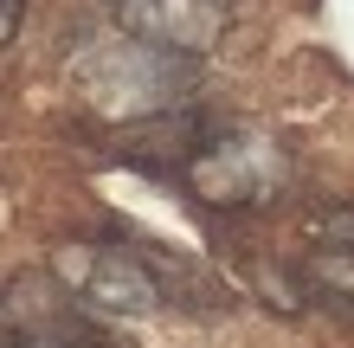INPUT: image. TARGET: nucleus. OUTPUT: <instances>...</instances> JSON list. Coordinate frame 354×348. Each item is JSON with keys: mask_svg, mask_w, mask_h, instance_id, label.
I'll return each mask as SVG.
<instances>
[{"mask_svg": "<svg viewBox=\"0 0 354 348\" xmlns=\"http://www.w3.org/2000/svg\"><path fill=\"white\" fill-rule=\"evenodd\" d=\"M187 168H194L200 194L219 200V207H258L264 200V149L258 142H213L206 136L187 155Z\"/></svg>", "mask_w": 354, "mask_h": 348, "instance_id": "obj_4", "label": "nucleus"}, {"mask_svg": "<svg viewBox=\"0 0 354 348\" xmlns=\"http://www.w3.org/2000/svg\"><path fill=\"white\" fill-rule=\"evenodd\" d=\"M19 19H26V0H0V46L19 39Z\"/></svg>", "mask_w": 354, "mask_h": 348, "instance_id": "obj_6", "label": "nucleus"}, {"mask_svg": "<svg viewBox=\"0 0 354 348\" xmlns=\"http://www.w3.org/2000/svg\"><path fill=\"white\" fill-rule=\"evenodd\" d=\"M116 26L136 46L200 58L232 33V0H116Z\"/></svg>", "mask_w": 354, "mask_h": 348, "instance_id": "obj_2", "label": "nucleus"}, {"mask_svg": "<svg viewBox=\"0 0 354 348\" xmlns=\"http://www.w3.org/2000/svg\"><path fill=\"white\" fill-rule=\"evenodd\" d=\"M7 348H129L116 329H103L97 316H84L77 303L65 297V284L46 277V271H26L13 277L7 291Z\"/></svg>", "mask_w": 354, "mask_h": 348, "instance_id": "obj_1", "label": "nucleus"}, {"mask_svg": "<svg viewBox=\"0 0 354 348\" xmlns=\"http://www.w3.org/2000/svg\"><path fill=\"white\" fill-rule=\"evenodd\" d=\"M297 291H303V303H322V310H335V316H354V245L322 239L316 252H303Z\"/></svg>", "mask_w": 354, "mask_h": 348, "instance_id": "obj_5", "label": "nucleus"}, {"mask_svg": "<svg viewBox=\"0 0 354 348\" xmlns=\"http://www.w3.org/2000/svg\"><path fill=\"white\" fill-rule=\"evenodd\" d=\"M65 277L84 291L91 310L103 316H149L161 310V284L142 264V252H110V245H71Z\"/></svg>", "mask_w": 354, "mask_h": 348, "instance_id": "obj_3", "label": "nucleus"}]
</instances>
